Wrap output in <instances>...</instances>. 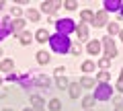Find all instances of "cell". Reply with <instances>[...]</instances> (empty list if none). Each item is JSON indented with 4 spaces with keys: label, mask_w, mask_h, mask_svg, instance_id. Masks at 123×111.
<instances>
[{
    "label": "cell",
    "mask_w": 123,
    "mask_h": 111,
    "mask_svg": "<svg viewBox=\"0 0 123 111\" xmlns=\"http://www.w3.org/2000/svg\"><path fill=\"white\" fill-rule=\"evenodd\" d=\"M12 66H14L12 60H4V62H0V70H2V72H10V70H12Z\"/></svg>",
    "instance_id": "cell-15"
},
{
    "label": "cell",
    "mask_w": 123,
    "mask_h": 111,
    "mask_svg": "<svg viewBox=\"0 0 123 111\" xmlns=\"http://www.w3.org/2000/svg\"><path fill=\"white\" fill-rule=\"evenodd\" d=\"M0 82H2V80H0Z\"/></svg>",
    "instance_id": "cell-43"
},
{
    "label": "cell",
    "mask_w": 123,
    "mask_h": 111,
    "mask_svg": "<svg viewBox=\"0 0 123 111\" xmlns=\"http://www.w3.org/2000/svg\"><path fill=\"white\" fill-rule=\"evenodd\" d=\"M98 66H101V68H103V70H105V72H107V68H109V66H111V60H109V58H103V60H98Z\"/></svg>",
    "instance_id": "cell-26"
},
{
    "label": "cell",
    "mask_w": 123,
    "mask_h": 111,
    "mask_svg": "<svg viewBox=\"0 0 123 111\" xmlns=\"http://www.w3.org/2000/svg\"><path fill=\"white\" fill-rule=\"evenodd\" d=\"M92 105H94V95H90V97H84V101H82V107H84V109H90Z\"/></svg>",
    "instance_id": "cell-20"
},
{
    "label": "cell",
    "mask_w": 123,
    "mask_h": 111,
    "mask_svg": "<svg viewBox=\"0 0 123 111\" xmlns=\"http://www.w3.org/2000/svg\"><path fill=\"white\" fill-rule=\"evenodd\" d=\"M105 8L107 10H119V8H121V2H119V0H107Z\"/></svg>",
    "instance_id": "cell-10"
},
{
    "label": "cell",
    "mask_w": 123,
    "mask_h": 111,
    "mask_svg": "<svg viewBox=\"0 0 123 111\" xmlns=\"http://www.w3.org/2000/svg\"><path fill=\"white\" fill-rule=\"evenodd\" d=\"M115 111H123V107H121V105H119V107H115Z\"/></svg>",
    "instance_id": "cell-34"
},
{
    "label": "cell",
    "mask_w": 123,
    "mask_h": 111,
    "mask_svg": "<svg viewBox=\"0 0 123 111\" xmlns=\"http://www.w3.org/2000/svg\"><path fill=\"white\" fill-rule=\"evenodd\" d=\"M2 111H12V109H2Z\"/></svg>",
    "instance_id": "cell-38"
},
{
    "label": "cell",
    "mask_w": 123,
    "mask_h": 111,
    "mask_svg": "<svg viewBox=\"0 0 123 111\" xmlns=\"http://www.w3.org/2000/svg\"><path fill=\"white\" fill-rule=\"evenodd\" d=\"M111 93H113V89H111L109 82H101V85L97 86L94 99H98V101H109V99H111Z\"/></svg>",
    "instance_id": "cell-2"
},
{
    "label": "cell",
    "mask_w": 123,
    "mask_h": 111,
    "mask_svg": "<svg viewBox=\"0 0 123 111\" xmlns=\"http://www.w3.org/2000/svg\"><path fill=\"white\" fill-rule=\"evenodd\" d=\"M10 31H12L14 35H21V33L25 31V21H23V19H17V21H12V27H10Z\"/></svg>",
    "instance_id": "cell-8"
},
{
    "label": "cell",
    "mask_w": 123,
    "mask_h": 111,
    "mask_svg": "<svg viewBox=\"0 0 123 111\" xmlns=\"http://www.w3.org/2000/svg\"><path fill=\"white\" fill-rule=\"evenodd\" d=\"M86 111H92V109H86Z\"/></svg>",
    "instance_id": "cell-42"
},
{
    "label": "cell",
    "mask_w": 123,
    "mask_h": 111,
    "mask_svg": "<svg viewBox=\"0 0 123 111\" xmlns=\"http://www.w3.org/2000/svg\"><path fill=\"white\" fill-rule=\"evenodd\" d=\"M80 85H82V86H88V89H90V86H94V80H92L90 76H82Z\"/></svg>",
    "instance_id": "cell-21"
},
{
    "label": "cell",
    "mask_w": 123,
    "mask_h": 111,
    "mask_svg": "<svg viewBox=\"0 0 123 111\" xmlns=\"http://www.w3.org/2000/svg\"><path fill=\"white\" fill-rule=\"evenodd\" d=\"M27 17H29V21H39V13H37V10H33V8L27 10Z\"/></svg>",
    "instance_id": "cell-23"
},
{
    "label": "cell",
    "mask_w": 123,
    "mask_h": 111,
    "mask_svg": "<svg viewBox=\"0 0 123 111\" xmlns=\"http://www.w3.org/2000/svg\"><path fill=\"white\" fill-rule=\"evenodd\" d=\"M55 27H57V33H60V35H68V33H72L76 29V25H74L72 19H62V21L55 23Z\"/></svg>",
    "instance_id": "cell-3"
},
{
    "label": "cell",
    "mask_w": 123,
    "mask_h": 111,
    "mask_svg": "<svg viewBox=\"0 0 123 111\" xmlns=\"http://www.w3.org/2000/svg\"><path fill=\"white\" fill-rule=\"evenodd\" d=\"M107 25V10H101V13L94 14V21H92V27H105Z\"/></svg>",
    "instance_id": "cell-5"
},
{
    "label": "cell",
    "mask_w": 123,
    "mask_h": 111,
    "mask_svg": "<svg viewBox=\"0 0 123 111\" xmlns=\"http://www.w3.org/2000/svg\"><path fill=\"white\" fill-rule=\"evenodd\" d=\"M76 6H78V4H76L74 0H68V2H66V8H68V10H74Z\"/></svg>",
    "instance_id": "cell-30"
},
{
    "label": "cell",
    "mask_w": 123,
    "mask_h": 111,
    "mask_svg": "<svg viewBox=\"0 0 123 111\" xmlns=\"http://www.w3.org/2000/svg\"><path fill=\"white\" fill-rule=\"evenodd\" d=\"M82 70H84V72H90V70H94V62H90V60H86V62L82 64Z\"/></svg>",
    "instance_id": "cell-25"
},
{
    "label": "cell",
    "mask_w": 123,
    "mask_h": 111,
    "mask_svg": "<svg viewBox=\"0 0 123 111\" xmlns=\"http://www.w3.org/2000/svg\"><path fill=\"white\" fill-rule=\"evenodd\" d=\"M49 43H51V49H53V52H57V53H66V52H70L72 41L68 39V35H60V33H55V35L49 37Z\"/></svg>",
    "instance_id": "cell-1"
},
{
    "label": "cell",
    "mask_w": 123,
    "mask_h": 111,
    "mask_svg": "<svg viewBox=\"0 0 123 111\" xmlns=\"http://www.w3.org/2000/svg\"><path fill=\"white\" fill-rule=\"evenodd\" d=\"M12 14H14V17H21V14H23V10L18 8V6H14V8H12Z\"/></svg>",
    "instance_id": "cell-32"
},
{
    "label": "cell",
    "mask_w": 123,
    "mask_h": 111,
    "mask_svg": "<svg viewBox=\"0 0 123 111\" xmlns=\"http://www.w3.org/2000/svg\"><path fill=\"white\" fill-rule=\"evenodd\" d=\"M18 39H21V43H23V45H29L31 41H33V35H31L29 31H23L21 35H18Z\"/></svg>",
    "instance_id": "cell-12"
},
{
    "label": "cell",
    "mask_w": 123,
    "mask_h": 111,
    "mask_svg": "<svg viewBox=\"0 0 123 111\" xmlns=\"http://www.w3.org/2000/svg\"><path fill=\"white\" fill-rule=\"evenodd\" d=\"M86 49H88V53H92V56H97V53L101 52V41H90Z\"/></svg>",
    "instance_id": "cell-9"
},
{
    "label": "cell",
    "mask_w": 123,
    "mask_h": 111,
    "mask_svg": "<svg viewBox=\"0 0 123 111\" xmlns=\"http://www.w3.org/2000/svg\"><path fill=\"white\" fill-rule=\"evenodd\" d=\"M101 43H103V47H105L107 58H109V60L117 56V47H115V43H113V39H111V37H105V39H103Z\"/></svg>",
    "instance_id": "cell-4"
},
{
    "label": "cell",
    "mask_w": 123,
    "mask_h": 111,
    "mask_svg": "<svg viewBox=\"0 0 123 111\" xmlns=\"http://www.w3.org/2000/svg\"><path fill=\"white\" fill-rule=\"evenodd\" d=\"M62 109V101L60 99H51L49 101V111H60Z\"/></svg>",
    "instance_id": "cell-18"
},
{
    "label": "cell",
    "mask_w": 123,
    "mask_h": 111,
    "mask_svg": "<svg viewBox=\"0 0 123 111\" xmlns=\"http://www.w3.org/2000/svg\"><path fill=\"white\" fill-rule=\"evenodd\" d=\"M119 10H121V17H123V2H121V8H119Z\"/></svg>",
    "instance_id": "cell-35"
},
{
    "label": "cell",
    "mask_w": 123,
    "mask_h": 111,
    "mask_svg": "<svg viewBox=\"0 0 123 111\" xmlns=\"http://www.w3.org/2000/svg\"><path fill=\"white\" fill-rule=\"evenodd\" d=\"M2 6H4V2H2V0H0V8H2Z\"/></svg>",
    "instance_id": "cell-36"
},
{
    "label": "cell",
    "mask_w": 123,
    "mask_h": 111,
    "mask_svg": "<svg viewBox=\"0 0 123 111\" xmlns=\"http://www.w3.org/2000/svg\"><path fill=\"white\" fill-rule=\"evenodd\" d=\"M37 62L39 64H47L49 62V53L47 52H37Z\"/></svg>",
    "instance_id": "cell-17"
},
{
    "label": "cell",
    "mask_w": 123,
    "mask_h": 111,
    "mask_svg": "<svg viewBox=\"0 0 123 111\" xmlns=\"http://www.w3.org/2000/svg\"><path fill=\"white\" fill-rule=\"evenodd\" d=\"M78 37H80V39H86V37H88V25H86V23H80V25H78Z\"/></svg>",
    "instance_id": "cell-11"
},
{
    "label": "cell",
    "mask_w": 123,
    "mask_h": 111,
    "mask_svg": "<svg viewBox=\"0 0 123 111\" xmlns=\"http://www.w3.org/2000/svg\"><path fill=\"white\" fill-rule=\"evenodd\" d=\"M60 6H62V4L57 2V0H55V2H43V4H41V10H45L47 14H53Z\"/></svg>",
    "instance_id": "cell-7"
},
{
    "label": "cell",
    "mask_w": 123,
    "mask_h": 111,
    "mask_svg": "<svg viewBox=\"0 0 123 111\" xmlns=\"http://www.w3.org/2000/svg\"><path fill=\"white\" fill-rule=\"evenodd\" d=\"M98 80H101V82H107V80H109V72H105V70H101L98 72V76H97Z\"/></svg>",
    "instance_id": "cell-27"
},
{
    "label": "cell",
    "mask_w": 123,
    "mask_h": 111,
    "mask_svg": "<svg viewBox=\"0 0 123 111\" xmlns=\"http://www.w3.org/2000/svg\"><path fill=\"white\" fill-rule=\"evenodd\" d=\"M107 29H109V37H113V35H117V33H121V29H119L117 23H111V25H107Z\"/></svg>",
    "instance_id": "cell-16"
},
{
    "label": "cell",
    "mask_w": 123,
    "mask_h": 111,
    "mask_svg": "<svg viewBox=\"0 0 123 111\" xmlns=\"http://www.w3.org/2000/svg\"><path fill=\"white\" fill-rule=\"evenodd\" d=\"M57 86H60V89H66V86H70V82H68L66 76H57Z\"/></svg>",
    "instance_id": "cell-22"
},
{
    "label": "cell",
    "mask_w": 123,
    "mask_h": 111,
    "mask_svg": "<svg viewBox=\"0 0 123 111\" xmlns=\"http://www.w3.org/2000/svg\"><path fill=\"white\" fill-rule=\"evenodd\" d=\"M37 41H41V43L49 41V33L45 31V29H39V31H37Z\"/></svg>",
    "instance_id": "cell-14"
},
{
    "label": "cell",
    "mask_w": 123,
    "mask_h": 111,
    "mask_svg": "<svg viewBox=\"0 0 123 111\" xmlns=\"http://www.w3.org/2000/svg\"><path fill=\"white\" fill-rule=\"evenodd\" d=\"M119 35H121V39H123V31H121V33H119Z\"/></svg>",
    "instance_id": "cell-37"
},
{
    "label": "cell",
    "mask_w": 123,
    "mask_h": 111,
    "mask_svg": "<svg viewBox=\"0 0 123 111\" xmlns=\"http://www.w3.org/2000/svg\"><path fill=\"white\" fill-rule=\"evenodd\" d=\"M0 56H2V49H0Z\"/></svg>",
    "instance_id": "cell-41"
},
{
    "label": "cell",
    "mask_w": 123,
    "mask_h": 111,
    "mask_svg": "<svg viewBox=\"0 0 123 111\" xmlns=\"http://www.w3.org/2000/svg\"><path fill=\"white\" fill-rule=\"evenodd\" d=\"M121 80H123V70H121Z\"/></svg>",
    "instance_id": "cell-39"
},
{
    "label": "cell",
    "mask_w": 123,
    "mask_h": 111,
    "mask_svg": "<svg viewBox=\"0 0 123 111\" xmlns=\"http://www.w3.org/2000/svg\"><path fill=\"white\" fill-rule=\"evenodd\" d=\"M35 82H37V85H39V86H45V89H47V86H49V78H47V76H39V78H37Z\"/></svg>",
    "instance_id": "cell-24"
},
{
    "label": "cell",
    "mask_w": 123,
    "mask_h": 111,
    "mask_svg": "<svg viewBox=\"0 0 123 111\" xmlns=\"http://www.w3.org/2000/svg\"><path fill=\"white\" fill-rule=\"evenodd\" d=\"M31 105H33L35 111H45V103H43V99H41L39 95H33V97H31Z\"/></svg>",
    "instance_id": "cell-6"
},
{
    "label": "cell",
    "mask_w": 123,
    "mask_h": 111,
    "mask_svg": "<svg viewBox=\"0 0 123 111\" xmlns=\"http://www.w3.org/2000/svg\"><path fill=\"white\" fill-rule=\"evenodd\" d=\"M70 52L74 53V56H80V45H76V43H72V45H70Z\"/></svg>",
    "instance_id": "cell-28"
},
{
    "label": "cell",
    "mask_w": 123,
    "mask_h": 111,
    "mask_svg": "<svg viewBox=\"0 0 123 111\" xmlns=\"http://www.w3.org/2000/svg\"><path fill=\"white\" fill-rule=\"evenodd\" d=\"M2 25H4L6 29H10V25H12V23H10V17H4V19H2Z\"/></svg>",
    "instance_id": "cell-31"
},
{
    "label": "cell",
    "mask_w": 123,
    "mask_h": 111,
    "mask_svg": "<svg viewBox=\"0 0 123 111\" xmlns=\"http://www.w3.org/2000/svg\"><path fill=\"white\" fill-rule=\"evenodd\" d=\"M8 33H10V29H6V27H0V41L4 39V37L8 35Z\"/></svg>",
    "instance_id": "cell-29"
},
{
    "label": "cell",
    "mask_w": 123,
    "mask_h": 111,
    "mask_svg": "<svg viewBox=\"0 0 123 111\" xmlns=\"http://www.w3.org/2000/svg\"><path fill=\"white\" fill-rule=\"evenodd\" d=\"M117 89H119V91H123V80H119V82H117Z\"/></svg>",
    "instance_id": "cell-33"
},
{
    "label": "cell",
    "mask_w": 123,
    "mask_h": 111,
    "mask_svg": "<svg viewBox=\"0 0 123 111\" xmlns=\"http://www.w3.org/2000/svg\"><path fill=\"white\" fill-rule=\"evenodd\" d=\"M68 91H70V97L72 99H78V95H80V86L78 85H70V86H68Z\"/></svg>",
    "instance_id": "cell-19"
},
{
    "label": "cell",
    "mask_w": 123,
    "mask_h": 111,
    "mask_svg": "<svg viewBox=\"0 0 123 111\" xmlns=\"http://www.w3.org/2000/svg\"><path fill=\"white\" fill-rule=\"evenodd\" d=\"M25 111H33V109H25Z\"/></svg>",
    "instance_id": "cell-40"
},
{
    "label": "cell",
    "mask_w": 123,
    "mask_h": 111,
    "mask_svg": "<svg viewBox=\"0 0 123 111\" xmlns=\"http://www.w3.org/2000/svg\"><path fill=\"white\" fill-rule=\"evenodd\" d=\"M80 17H82V23L94 21V13H92V10H82V13H80Z\"/></svg>",
    "instance_id": "cell-13"
}]
</instances>
